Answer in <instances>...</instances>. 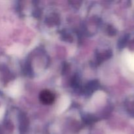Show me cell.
<instances>
[{"mask_svg": "<svg viewBox=\"0 0 134 134\" xmlns=\"http://www.w3.org/2000/svg\"><path fill=\"white\" fill-rule=\"evenodd\" d=\"M39 99H40L41 102L44 104L51 105L54 102L55 96L52 92L49 91V90H43L40 93Z\"/></svg>", "mask_w": 134, "mask_h": 134, "instance_id": "obj_1", "label": "cell"}]
</instances>
